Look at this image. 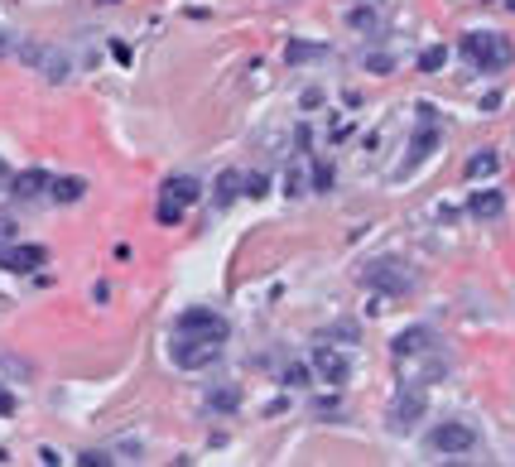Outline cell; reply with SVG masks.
I'll return each mask as SVG.
<instances>
[{
    "label": "cell",
    "instance_id": "7c38bea8",
    "mask_svg": "<svg viewBox=\"0 0 515 467\" xmlns=\"http://www.w3.org/2000/svg\"><path fill=\"white\" fill-rule=\"evenodd\" d=\"M501 174V154L486 145V150H477V154H467V164H463V179L467 183H477V179H496Z\"/></svg>",
    "mask_w": 515,
    "mask_h": 467
},
{
    "label": "cell",
    "instance_id": "4fadbf2b",
    "mask_svg": "<svg viewBox=\"0 0 515 467\" xmlns=\"http://www.w3.org/2000/svg\"><path fill=\"white\" fill-rule=\"evenodd\" d=\"M53 188V179L44 174V169H24V174H10V193L15 197H39V193H49Z\"/></svg>",
    "mask_w": 515,
    "mask_h": 467
},
{
    "label": "cell",
    "instance_id": "5b68a950",
    "mask_svg": "<svg viewBox=\"0 0 515 467\" xmlns=\"http://www.w3.org/2000/svg\"><path fill=\"white\" fill-rule=\"evenodd\" d=\"M366 285L381 289V294H410L414 275H410L405 261H371L366 265Z\"/></svg>",
    "mask_w": 515,
    "mask_h": 467
},
{
    "label": "cell",
    "instance_id": "e0dca14e",
    "mask_svg": "<svg viewBox=\"0 0 515 467\" xmlns=\"http://www.w3.org/2000/svg\"><path fill=\"white\" fill-rule=\"evenodd\" d=\"M59 203H82L87 197V179H53V188H49Z\"/></svg>",
    "mask_w": 515,
    "mask_h": 467
},
{
    "label": "cell",
    "instance_id": "8992f818",
    "mask_svg": "<svg viewBox=\"0 0 515 467\" xmlns=\"http://www.w3.org/2000/svg\"><path fill=\"white\" fill-rule=\"evenodd\" d=\"M178 333H198V337H217V343H227L231 337V323L221 318V314H212V308H184V314H178V323H174Z\"/></svg>",
    "mask_w": 515,
    "mask_h": 467
},
{
    "label": "cell",
    "instance_id": "ba28073f",
    "mask_svg": "<svg viewBox=\"0 0 515 467\" xmlns=\"http://www.w3.org/2000/svg\"><path fill=\"white\" fill-rule=\"evenodd\" d=\"M164 203H174V207H193L203 197V179H193V174H174V179H164V188H159Z\"/></svg>",
    "mask_w": 515,
    "mask_h": 467
},
{
    "label": "cell",
    "instance_id": "4dcf8cb0",
    "mask_svg": "<svg viewBox=\"0 0 515 467\" xmlns=\"http://www.w3.org/2000/svg\"><path fill=\"white\" fill-rule=\"evenodd\" d=\"M0 183H10V169H5V160H0Z\"/></svg>",
    "mask_w": 515,
    "mask_h": 467
},
{
    "label": "cell",
    "instance_id": "2e32d148",
    "mask_svg": "<svg viewBox=\"0 0 515 467\" xmlns=\"http://www.w3.org/2000/svg\"><path fill=\"white\" fill-rule=\"evenodd\" d=\"M241 193H246V174H236V169H227V174L217 179V203L227 207V203H236Z\"/></svg>",
    "mask_w": 515,
    "mask_h": 467
},
{
    "label": "cell",
    "instance_id": "cb8c5ba5",
    "mask_svg": "<svg viewBox=\"0 0 515 467\" xmlns=\"http://www.w3.org/2000/svg\"><path fill=\"white\" fill-rule=\"evenodd\" d=\"M309 371H313V366H289V371H285V386H309Z\"/></svg>",
    "mask_w": 515,
    "mask_h": 467
},
{
    "label": "cell",
    "instance_id": "f1b7e54d",
    "mask_svg": "<svg viewBox=\"0 0 515 467\" xmlns=\"http://www.w3.org/2000/svg\"><path fill=\"white\" fill-rule=\"evenodd\" d=\"M0 415H15V395H10L5 386H0Z\"/></svg>",
    "mask_w": 515,
    "mask_h": 467
},
{
    "label": "cell",
    "instance_id": "30bf717a",
    "mask_svg": "<svg viewBox=\"0 0 515 467\" xmlns=\"http://www.w3.org/2000/svg\"><path fill=\"white\" fill-rule=\"evenodd\" d=\"M467 212L477 222H496L501 212H506V193H501V188H472L467 193Z\"/></svg>",
    "mask_w": 515,
    "mask_h": 467
},
{
    "label": "cell",
    "instance_id": "f546056e",
    "mask_svg": "<svg viewBox=\"0 0 515 467\" xmlns=\"http://www.w3.org/2000/svg\"><path fill=\"white\" fill-rule=\"evenodd\" d=\"M10 44H15V39H10V34H5V30H0V53H5V49H10Z\"/></svg>",
    "mask_w": 515,
    "mask_h": 467
},
{
    "label": "cell",
    "instance_id": "9a60e30c",
    "mask_svg": "<svg viewBox=\"0 0 515 467\" xmlns=\"http://www.w3.org/2000/svg\"><path fill=\"white\" fill-rule=\"evenodd\" d=\"M313 188V164H289V174H285V193L289 197H299V193H309Z\"/></svg>",
    "mask_w": 515,
    "mask_h": 467
},
{
    "label": "cell",
    "instance_id": "d6986e66",
    "mask_svg": "<svg viewBox=\"0 0 515 467\" xmlns=\"http://www.w3.org/2000/svg\"><path fill=\"white\" fill-rule=\"evenodd\" d=\"M443 63H448V49H443V44H434V49L420 53V68H424V73H438Z\"/></svg>",
    "mask_w": 515,
    "mask_h": 467
},
{
    "label": "cell",
    "instance_id": "603a6c76",
    "mask_svg": "<svg viewBox=\"0 0 515 467\" xmlns=\"http://www.w3.org/2000/svg\"><path fill=\"white\" fill-rule=\"evenodd\" d=\"M246 193H250V197H266V193H270V179H266V174H246Z\"/></svg>",
    "mask_w": 515,
    "mask_h": 467
},
{
    "label": "cell",
    "instance_id": "4316f807",
    "mask_svg": "<svg viewBox=\"0 0 515 467\" xmlns=\"http://www.w3.org/2000/svg\"><path fill=\"white\" fill-rule=\"evenodd\" d=\"M5 246H15V222L0 217V251H5Z\"/></svg>",
    "mask_w": 515,
    "mask_h": 467
},
{
    "label": "cell",
    "instance_id": "83f0119b",
    "mask_svg": "<svg viewBox=\"0 0 515 467\" xmlns=\"http://www.w3.org/2000/svg\"><path fill=\"white\" fill-rule=\"evenodd\" d=\"M77 462H82V467H106L111 458H106V453H77Z\"/></svg>",
    "mask_w": 515,
    "mask_h": 467
},
{
    "label": "cell",
    "instance_id": "ffe728a7",
    "mask_svg": "<svg viewBox=\"0 0 515 467\" xmlns=\"http://www.w3.org/2000/svg\"><path fill=\"white\" fill-rule=\"evenodd\" d=\"M366 73H375V78L395 73V53H366Z\"/></svg>",
    "mask_w": 515,
    "mask_h": 467
},
{
    "label": "cell",
    "instance_id": "7402d4cb",
    "mask_svg": "<svg viewBox=\"0 0 515 467\" xmlns=\"http://www.w3.org/2000/svg\"><path fill=\"white\" fill-rule=\"evenodd\" d=\"M347 24H352V30H375V24H381V15H375V10H352V15H347Z\"/></svg>",
    "mask_w": 515,
    "mask_h": 467
},
{
    "label": "cell",
    "instance_id": "3957f363",
    "mask_svg": "<svg viewBox=\"0 0 515 467\" xmlns=\"http://www.w3.org/2000/svg\"><path fill=\"white\" fill-rule=\"evenodd\" d=\"M429 448L443 453V458H467V453L477 448V429H472L467 419H443L429 429Z\"/></svg>",
    "mask_w": 515,
    "mask_h": 467
},
{
    "label": "cell",
    "instance_id": "5bb4252c",
    "mask_svg": "<svg viewBox=\"0 0 515 467\" xmlns=\"http://www.w3.org/2000/svg\"><path fill=\"white\" fill-rule=\"evenodd\" d=\"M424 347H434V333H429L424 323H420V328H405V333H400L395 343H391L395 357H414V352H424Z\"/></svg>",
    "mask_w": 515,
    "mask_h": 467
},
{
    "label": "cell",
    "instance_id": "9c48e42d",
    "mask_svg": "<svg viewBox=\"0 0 515 467\" xmlns=\"http://www.w3.org/2000/svg\"><path fill=\"white\" fill-rule=\"evenodd\" d=\"M438 150V131H429V125H420V131H414V140H410V154H405V164L395 169V179H410L414 169H420L429 154Z\"/></svg>",
    "mask_w": 515,
    "mask_h": 467
},
{
    "label": "cell",
    "instance_id": "44dd1931",
    "mask_svg": "<svg viewBox=\"0 0 515 467\" xmlns=\"http://www.w3.org/2000/svg\"><path fill=\"white\" fill-rule=\"evenodd\" d=\"M207 405H212V409H236V405H241V390H212V395H207Z\"/></svg>",
    "mask_w": 515,
    "mask_h": 467
},
{
    "label": "cell",
    "instance_id": "277c9868",
    "mask_svg": "<svg viewBox=\"0 0 515 467\" xmlns=\"http://www.w3.org/2000/svg\"><path fill=\"white\" fill-rule=\"evenodd\" d=\"M309 366H313V380H323V386H347V376H352V357L332 343H313Z\"/></svg>",
    "mask_w": 515,
    "mask_h": 467
},
{
    "label": "cell",
    "instance_id": "7a4b0ae2",
    "mask_svg": "<svg viewBox=\"0 0 515 467\" xmlns=\"http://www.w3.org/2000/svg\"><path fill=\"white\" fill-rule=\"evenodd\" d=\"M221 347L227 343H217V337H198V333H178L169 337V362L178 366V371H207L217 357H221Z\"/></svg>",
    "mask_w": 515,
    "mask_h": 467
},
{
    "label": "cell",
    "instance_id": "8fae6325",
    "mask_svg": "<svg viewBox=\"0 0 515 467\" xmlns=\"http://www.w3.org/2000/svg\"><path fill=\"white\" fill-rule=\"evenodd\" d=\"M24 59H30L49 82H63L68 78V59H63L59 49H49V44H30V49H24Z\"/></svg>",
    "mask_w": 515,
    "mask_h": 467
},
{
    "label": "cell",
    "instance_id": "d4e9b609",
    "mask_svg": "<svg viewBox=\"0 0 515 467\" xmlns=\"http://www.w3.org/2000/svg\"><path fill=\"white\" fill-rule=\"evenodd\" d=\"M323 49H309V44H289V63H303V59H318Z\"/></svg>",
    "mask_w": 515,
    "mask_h": 467
},
{
    "label": "cell",
    "instance_id": "484cf974",
    "mask_svg": "<svg viewBox=\"0 0 515 467\" xmlns=\"http://www.w3.org/2000/svg\"><path fill=\"white\" fill-rule=\"evenodd\" d=\"M328 183H332V169H328V164H313V188L328 193Z\"/></svg>",
    "mask_w": 515,
    "mask_h": 467
},
{
    "label": "cell",
    "instance_id": "52a82bcc",
    "mask_svg": "<svg viewBox=\"0 0 515 467\" xmlns=\"http://www.w3.org/2000/svg\"><path fill=\"white\" fill-rule=\"evenodd\" d=\"M39 265H49V251L34 242H15L0 251V270H10V275H34Z\"/></svg>",
    "mask_w": 515,
    "mask_h": 467
},
{
    "label": "cell",
    "instance_id": "ac0fdd59",
    "mask_svg": "<svg viewBox=\"0 0 515 467\" xmlns=\"http://www.w3.org/2000/svg\"><path fill=\"white\" fill-rule=\"evenodd\" d=\"M424 415V400H420V395H405V400H400L395 409H391V419H395V429H410V424L414 419H420Z\"/></svg>",
    "mask_w": 515,
    "mask_h": 467
},
{
    "label": "cell",
    "instance_id": "6da1fadb",
    "mask_svg": "<svg viewBox=\"0 0 515 467\" xmlns=\"http://www.w3.org/2000/svg\"><path fill=\"white\" fill-rule=\"evenodd\" d=\"M457 53L477 68V73H506V68L515 63V44L506 34H496V30H472L463 34V44H457Z\"/></svg>",
    "mask_w": 515,
    "mask_h": 467
}]
</instances>
